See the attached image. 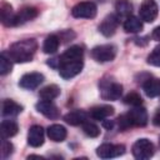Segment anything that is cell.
Returning <instances> with one entry per match:
<instances>
[{
	"label": "cell",
	"mask_w": 160,
	"mask_h": 160,
	"mask_svg": "<svg viewBox=\"0 0 160 160\" xmlns=\"http://www.w3.org/2000/svg\"><path fill=\"white\" fill-rule=\"evenodd\" d=\"M159 12V6L155 2V0H144L140 5V19L146 22H152Z\"/></svg>",
	"instance_id": "52a82bcc"
},
{
	"label": "cell",
	"mask_w": 160,
	"mask_h": 160,
	"mask_svg": "<svg viewBox=\"0 0 160 160\" xmlns=\"http://www.w3.org/2000/svg\"><path fill=\"white\" fill-rule=\"evenodd\" d=\"M112 125H114V122H112L111 120H106V119L102 120V126H104V128H106V129L110 130V129L112 128Z\"/></svg>",
	"instance_id": "e575fe53"
},
{
	"label": "cell",
	"mask_w": 160,
	"mask_h": 160,
	"mask_svg": "<svg viewBox=\"0 0 160 160\" xmlns=\"http://www.w3.org/2000/svg\"><path fill=\"white\" fill-rule=\"evenodd\" d=\"M126 115L130 120L131 126H145L148 124V112L144 108H141V105L134 106V109L130 110Z\"/></svg>",
	"instance_id": "8fae6325"
},
{
	"label": "cell",
	"mask_w": 160,
	"mask_h": 160,
	"mask_svg": "<svg viewBox=\"0 0 160 160\" xmlns=\"http://www.w3.org/2000/svg\"><path fill=\"white\" fill-rule=\"evenodd\" d=\"M116 56V46L112 44H104L92 48L91 58L98 62H109L112 61Z\"/></svg>",
	"instance_id": "277c9868"
},
{
	"label": "cell",
	"mask_w": 160,
	"mask_h": 160,
	"mask_svg": "<svg viewBox=\"0 0 160 160\" xmlns=\"http://www.w3.org/2000/svg\"><path fill=\"white\" fill-rule=\"evenodd\" d=\"M36 50H38L36 40L35 39H25V40L14 42L8 51V55L15 62H28V61L32 60Z\"/></svg>",
	"instance_id": "6da1fadb"
},
{
	"label": "cell",
	"mask_w": 160,
	"mask_h": 160,
	"mask_svg": "<svg viewBox=\"0 0 160 160\" xmlns=\"http://www.w3.org/2000/svg\"><path fill=\"white\" fill-rule=\"evenodd\" d=\"M82 66H84L82 60L62 62L59 65V74L62 79L68 80V79H71V78L76 76L78 74H80V71L82 70Z\"/></svg>",
	"instance_id": "ba28073f"
},
{
	"label": "cell",
	"mask_w": 160,
	"mask_h": 160,
	"mask_svg": "<svg viewBox=\"0 0 160 160\" xmlns=\"http://www.w3.org/2000/svg\"><path fill=\"white\" fill-rule=\"evenodd\" d=\"M44 81V75L40 72H28L19 80V86L25 90H34Z\"/></svg>",
	"instance_id": "9c48e42d"
},
{
	"label": "cell",
	"mask_w": 160,
	"mask_h": 160,
	"mask_svg": "<svg viewBox=\"0 0 160 160\" xmlns=\"http://www.w3.org/2000/svg\"><path fill=\"white\" fill-rule=\"evenodd\" d=\"M142 90L146 96L149 98H156L160 96V79L156 78H149L142 84Z\"/></svg>",
	"instance_id": "ffe728a7"
},
{
	"label": "cell",
	"mask_w": 160,
	"mask_h": 160,
	"mask_svg": "<svg viewBox=\"0 0 160 160\" xmlns=\"http://www.w3.org/2000/svg\"><path fill=\"white\" fill-rule=\"evenodd\" d=\"M60 45V39L56 35H49L42 44V51L45 54H54L59 49Z\"/></svg>",
	"instance_id": "d4e9b609"
},
{
	"label": "cell",
	"mask_w": 160,
	"mask_h": 160,
	"mask_svg": "<svg viewBox=\"0 0 160 160\" xmlns=\"http://www.w3.org/2000/svg\"><path fill=\"white\" fill-rule=\"evenodd\" d=\"M152 124L155 126H160V109L156 110V112L152 116Z\"/></svg>",
	"instance_id": "d6a6232c"
},
{
	"label": "cell",
	"mask_w": 160,
	"mask_h": 160,
	"mask_svg": "<svg viewBox=\"0 0 160 160\" xmlns=\"http://www.w3.org/2000/svg\"><path fill=\"white\" fill-rule=\"evenodd\" d=\"M84 56V50L81 46L79 45H72L69 49L65 50V52H62V55L59 58V65L62 62H69V61H78V60H82Z\"/></svg>",
	"instance_id": "4fadbf2b"
},
{
	"label": "cell",
	"mask_w": 160,
	"mask_h": 160,
	"mask_svg": "<svg viewBox=\"0 0 160 160\" xmlns=\"http://www.w3.org/2000/svg\"><path fill=\"white\" fill-rule=\"evenodd\" d=\"M46 134H48L50 140H52L55 142H61V141H64L66 139L68 131H66L65 126H62L60 124H52V125H50L48 128Z\"/></svg>",
	"instance_id": "e0dca14e"
},
{
	"label": "cell",
	"mask_w": 160,
	"mask_h": 160,
	"mask_svg": "<svg viewBox=\"0 0 160 160\" xmlns=\"http://www.w3.org/2000/svg\"><path fill=\"white\" fill-rule=\"evenodd\" d=\"M82 131H84L88 136H90V138H98V136L100 135V129H99V126H98L96 124L91 122V121H88V120L82 124Z\"/></svg>",
	"instance_id": "83f0119b"
},
{
	"label": "cell",
	"mask_w": 160,
	"mask_h": 160,
	"mask_svg": "<svg viewBox=\"0 0 160 160\" xmlns=\"http://www.w3.org/2000/svg\"><path fill=\"white\" fill-rule=\"evenodd\" d=\"M28 142L32 148H39L44 144V129L40 125H32L29 129Z\"/></svg>",
	"instance_id": "9a60e30c"
},
{
	"label": "cell",
	"mask_w": 160,
	"mask_h": 160,
	"mask_svg": "<svg viewBox=\"0 0 160 160\" xmlns=\"http://www.w3.org/2000/svg\"><path fill=\"white\" fill-rule=\"evenodd\" d=\"M125 146L122 144H102L96 149V155L101 159H112L122 155Z\"/></svg>",
	"instance_id": "8992f818"
},
{
	"label": "cell",
	"mask_w": 160,
	"mask_h": 160,
	"mask_svg": "<svg viewBox=\"0 0 160 160\" xmlns=\"http://www.w3.org/2000/svg\"><path fill=\"white\" fill-rule=\"evenodd\" d=\"M99 90H100L101 99L115 101V100L120 99V96L122 94V85L111 79L104 78L99 82Z\"/></svg>",
	"instance_id": "7a4b0ae2"
},
{
	"label": "cell",
	"mask_w": 160,
	"mask_h": 160,
	"mask_svg": "<svg viewBox=\"0 0 160 160\" xmlns=\"http://www.w3.org/2000/svg\"><path fill=\"white\" fill-rule=\"evenodd\" d=\"M0 14H1V22L5 26H15V16L16 14L12 11V8L10 4L2 1L0 6Z\"/></svg>",
	"instance_id": "d6986e66"
},
{
	"label": "cell",
	"mask_w": 160,
	"mask_h": 160,
	"mask_svg": "<svg viewBox=\"0 0 160 160\" xmlns=\"http://www.w3.org/2000/svg\"><path fill=\"white\" fill-rule=\"evenodd\" d=\"M59 95H60V88L55 84H50L39 91V96L41 100H54Z\"/></svg>",
	"instance_id": "603a6c76"
},
{
	"label": "cell",
	"mask_w": 160,
	"mask_h": 160,
	"mask_svg": "<svg viewBox=\"0 0 160 160\" xmlns=\"http://www.w3.org/2000/svg\"><path fill=\"white\" fill-rule=\"evenodd\" d=\"M22 111V106L18 102H15L14 100H10V99H6L2 101V105H1V112L4 116H16L19 115L20 112Z\"/></svg>",
	"instance_id": "44dd1931"
},
{
	"label": "cell",
	"mask_w": 160,
	"mask_h": 160,
	"mask_svg": "<svg viewBox=\"0 0 160 160\" xmlns=\"http://www.w3.org/2000/svg\"><path fill=\"white\" fill-rule=\"evenodd\" d=\"M118 124H119V129H120L121 131H124V130H126V129L131 128L130 120H129V118H128V115H126V114H125V115L119 116V119H118Z\"/></svg>",
	"instance_id": "1f68e13d"
},
{
	"label": "cell",
	"mask_w": 160,
	"mask_h": 160,
	"mask_svg": "<svg viewBox=\"0 0 160 160\" xmlns=\"http://www.w3.org/2000/svg\"><path fill=\"white\" fill-rule=\"evenodd\" d=\"M159 144H160V138H159Z\"/></svg>",
	"instance_id": "d590c367"
},
{
	"label": "cell",
	"mask_w": 160,
	"mask_h": 160,
	"mask_svg": "<svg viewBox=\"0 0 160 160\" xmlns=\"http://www.w3.org/2000/svg\"><path fill=\"white\" fill-rule=\"evenodd\" d=\"M35 108L40 114H42L48 119H58L60 115L58 106L51 100H41L35 105Z\"/></svg>",
	"instance_id": "7c38bea8"
},
{
	"label": "cell",
	"mask_w": 160,
	"mask_h": 160,
	"mask_svg": "<svg viewBox=\"0 0 160 160\" xmlns=\"http://www.w3.org/2000/svg\"><path fill=\"white\" fill-rule=\"evenodd\" d=\"M124 102L128 105H131V106H140L142 104V99L138 92L131 91L124 98Z\"/></svg>",
	"instance_id": "f1b7e54d"
},
{
	"label": "cell",
	"mask_w": 160,
	"mask_h": 160,
	"mask_svg": "<svg viewBox=\"0 0 160 160\" xmlns=\"http://www.w3.org/2000/svg\"><path fill=\"white\" fill-rule=\"evenodd\" d=\"M38 14H39V11L34 6H25V8L20 9L19 12H16V16H15V26L22 25V24L35 19L38 16Z\"/></svg>",
	"instance_id": "5bb4252c"
},
{
	"label": "cell",
	"mask_w": 160,
	"mask_h": 160,
	"mask_svg": "<svg viewBox=\"0 0 160 160\" xmlns=\"http://www.w3.org/2000/svg\"><path fill=\"white\" fill-rule=\"evenodd\" d=\"M96 12L98 8L92 1L78 2L71 10V15L76 19H92L96 16Z\"/></svg>",
	"instance_id": "5b68a950"
},
{
	"label": "cell",
	"mask_w": 160,
	"mask_h": 160,
	"mask_svg": "<svg viewBox=\"0 0 160 160\" xmlns=\"http://www.w3.org/2000/svg\"><path fill=\"white\" fill-rule=\"evenodd\" d=\"M124 30L126 32H140L142 30V22L136 16H129L124 21Z\"/></svg>",
	"instance_id": "cb8c5ba5"
},
{
	"label": "cell",
	"mask_w": 160,
	"mask_h": 160,
	"mask_svg": "<svg viewBox=\"0 0 160 160\" xmlns=\"http://www.w3.org/2000/svg\"><path fill=\"white\" fill-rule=\"evenodd\" d=\"M115 9H116V14L118 16L121 18H129L131 14V4L129 0H118L115 4Z\"/></svg>",
	"instance_id": "484cf974"
},
{
	"label": "cell",
	"mask_w": 160,
	"mask_h": 160,
	"mask_svg": "<svg viewBox=\"0 0 160 160\" xmlns=\"http://www.w3.org/2000/svg\"><path fill=\"white\" fill-rule=\"evenodd\" d=\"M151 36H152V39H154V40L160 41V25H159L158 28H155V29H154V31H152Z\"/></svg>",
	"instance_id": "836d02e7"
},
{
	"label": "cell",
	"mask_w": 160,
	"mask_h": 160,
	"mask_svg": "<svg viewBox=\"0 0 160 160\" xmlns=\"http://www.w3.org/2000/svg\"><path fill=\"white\" fill-rule=\"evenodd\" d=\"M88 112H85L84 110H72L70 112H68L66 115H64V120L72 126H78V125H82L86 120H88Z\"/></svg>",
	"instance_id": "ac0fdd59"
},
{
	"label": "cell",
	"mask_w": 160,
	"mask_h": 160,
	"mask_svg": "<svg viewBox=\"0 0 160 160\" xmlns=\"http://www.w3.org/2000/svg\"><path fill=\"white\" fill-rule=\"evenodd\" d=\"M131 151H132V155H134L135 159L146 160V159H150L154 155V145L149 139L141 138V139H138L132 144Z\"/></svg>",
	"instance_id": "3957f363"
},
{
	"label": "cell",
	"mask_w": 160,
	"mask_h": 160,
	"mask_svg": "<svg viewBox=\"0 0 160 160\" xmlns=\"http://www.w3.org/2000/svg\"><path fill=\"white\" fill-rule=\"evenodd\" d=\"M118 26H119V16L115 14H110V15L105 16L104 20L101 21V24L99 25V31L104 36L109 38L115 34Z\"/></svg>",
	"instance_id": "30bf717a"
},
{
	"label": "cell",
	"mask_w": 160,
	"mask_h": 160,
	"mask_svg": "<svg viewBox=\"0 0 160 160\" xmlns=\"http://www.w3.org/2000/svg\"><path fill=\"white\" fill-rule=\"evenodd\" d=\"M14 151V146L10 141H6V139H2V146H1V156L2 159L9 158Z\"/></svg>",
	"instance_id": "4dcf8cb0"
},
{
	"label": "cell",
	"mask_w": 160,
	"mask_h": 160,
	"mask_svg": "<svg viewBox=\"0 0 160 160\" xmlns=\"http://www.w3.org/2000/svg\"><path fill=\"white\" fill-rule=\"evenodd\" d=\"M0 130H1L2 139H9V138H12L18 134L19 126L14 120H2Z\"/></svg>",
	"instance_id": "7402d4cb"
},
{
	"label": "cell",
	"mask_w": 160,
	"mask_h": 160,
	"mask_svg": "<svg viewBox=\"0 0 160 160\" xmlns=\"http://www.w3.org/2000/svg\"><path fill=\"white\" fill-rule=\"evenodd\" d=\"M148 64L152 66H160V44L156 45L148 56Z\"/></svg>",
	"instance_id": "f546056e"
},
{
	"label": "cell",
	"mask_w": 160,
	"mask_h": 160,
	"mask_svg": "<svg viewBox=\"0 0 160 160\" xmlns=\"http://www.w3.org/2000/svg\"><path fill=\"white\" fill-rule=\"evenodd\" d=\"M11 69H12V62H11L10 56L8 55L6 51L1 52V56H0V74L6 75L11 71Z\"/></svg>",
	"instance_id": "4316f807"
},
{
	"label": "cell",
	"mask_w": 160,
	"mask_h": 160,
	"mask_svg": "<svg viewBox=\"0 0 160 160\" xmlns=\"http://www.w3.org/2000/svg\"><path fill=\"white\" fill-rule=\"evenodd\" d=\"M114 114V108L110 105H98L90 109L89 111V116L95 119V120H104L108 119L109 116H111Z\"/></svg>",
	"instance_id": "2e32d148"
}]
</instances>
